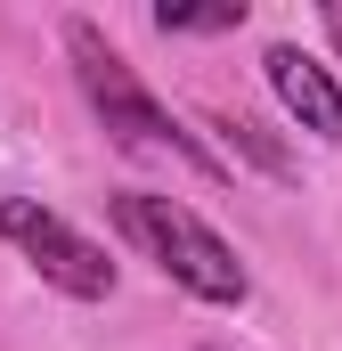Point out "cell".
Instances as JSON below:
<instances>
[{"instance_id":"cell-1","label":"cell","mask_w":342,"mask_h":351,"mask_svg":"<svg viewBox=\"0 0 342 351\" xmlns=\"http://www.w3.org/2000/svg\"><path fill=\"white\" fill-rule=\"evenodd\" d=\"M66 58H74V82H82V98L98 106V123L114 131V147H131V156H171V164H187V172H204V180L228 172L163 98L131 74V58H122L90 16H66Z\"/></svg>"},{"instance_id":"cell-2","label":"cell","mask_w":342,"mask_h":351,"mask_svg":"<svg viewBox=\"0 0 342 351\" xmlns=\"http://www.w3.org/2000/svg\"><path fill=\"white\" fill-rule=\"evenodd\" d=\"M114 229L163 269L179 294H196V302H212V311H237V302L253 294V278H245V262H237V245H228L204 213H187L179 196L122 188V196H114Z\"/></svg>"},{"instance_id":"cell-3","label":"cell","mask_w":342,"mask_h":351,"mask_svg":"<svg viewBox=\"0 0 342 351\" xmlns=\"http://www.w3.org/2000/svg\"><path fill=\"white\" fill-rule=\"evenodd\" d=\"M0 237L41 269L57 294H74V302H106V294H114V262H106V245L82 237V229H74L57 204H41V196H8V204H0Z\"/></svg>"},{"instance_id":"cell-4","label":"cell","mask_w":342,"mask_h":351,"mask_svg":"<svg viewBox=\"0 0 342 351\" xmlns=\"http://www.w3.org/2000/svg\"><path fill=\"white\" fill-rule=\"evenodd\" d=\"M269 90H277V106L302 123V131H318V139H342V82L310 58V49H293V41H277L269 58Z\"/></svg>"},{"instance_id":"cell-5","label":"cell","mask_w":342,"mask_h":351,"mask_svg":"<svg viewBox=\"0 0 342 351\" xmlns=\"http://www.w3.org/2000/svg\"><path fill=\"white\" fill-rule=\"evenodd\" d=\"M237 25H245V0H212V8L163 0V8H155V33H237Z\"/></svg>"},{"instance_id":"cell-6","label":"cell","mask_w":342,"mask_h":351,"mask_svg":"<svg viewBox=\"0 0 342 351\" xmlns=\"http://www.w3.org/2000/svg\"><path fill=\"white\" fill-rule=\"evenodd\" d=\"M326 41L342 49V0H326Z\"/></svg>"}]
</instances>
